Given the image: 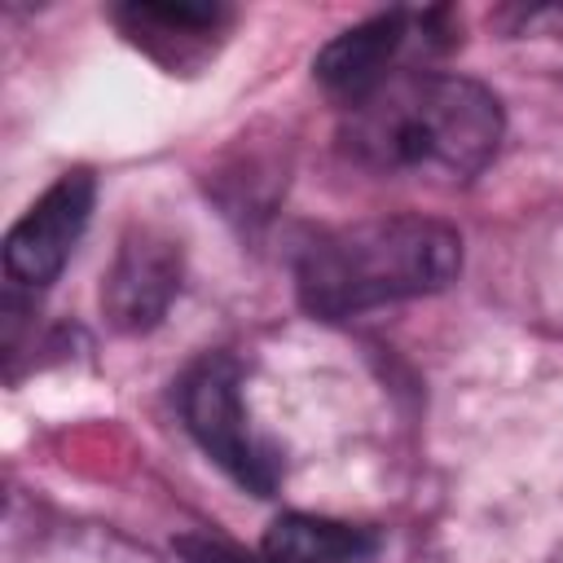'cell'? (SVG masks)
<instances>
[{"label": "cell", "mask_w": 563, "mask_h": 563, "mask_svg": "<svg viewBox=\"0 0 563 563\" xmlns=\"http://www.w3.org/2000/svg\"><path fill=\"white\" fill-rule=\"evenodd\" d=\"M501 132V101L484 84L422 66L352 101L339 123V150L378 176L466 185L493 163Z\"/></svg>", "instance_id": "6da1fadb"}, {"label": "cell", "mask_w": 563, "mask_h": 563, "mask_svg": "<svg viewBox=\"0 0 563 563\" xmlns=\"http://www.w3.org/2000/svg\"><path fill=\"white\" fill-rule=\"evenodd\" d=\"M457 273L462 233L431 216H374L317 229L295 251V295L321 321L435 295Z\"/></svg>", "instance_id": "7a4b0ae2"}, {"label": "cell", "mask_w": 563, "mask_h": 563, "mask_svg": "<svg viewBox=\"0 0 563 563\" xmlns=\"http://www.w3.org/2000/svg\"><path fill=\"white\" fill-rule=\"evenodd\" d=\"M453 44H457V18L449 9H387L334 35L317 53L312 75L347 110L387 79L431 66Z\"/></svg>", "instance_id": "3957f363"}, {"label": "cell", "mask_w": 563, "mask_h": 563, "mask_svg": "<svg viewBox=\"0 0 563 563\" xmlns=\"http://www.w3.org/2000/svg\"><path fill=\"white\" fill-rule=\"evenodd\" d=\"M176 405L198 449L246 493L273 497L282 484V453L251 427L242 400V365L229 352H207L176 383Z\"/></svg>", "instance_id": "277c9868"}, {"label": "cell", "mask_w": 563, "mask_h": 563, "mask_svg": "<svg viewBox=\"0 0 563 563\" xmlns=\"http://www.w3.org/2000/svg\"><path fill=\"white\" fill-rule=\"evenodd\" d=\"M92 202H97V176L88 167H70L26 207V216L4 238L9 290L40 295L62 277L75 242L88 229Z\"/></svg>", "instance_id": "5b68a950"}, {"label": "cell", "mask_w": 563, "mask_h": 563, "mask_svg": "<svg viewBox=\"0 0 563 563\" xmlns=\"http://www.w3.org/2000/svg\"><path fill=\"white\" fill-rule=\"evenodd\" d=\"M180 277H185L180 246L163 229L136 224L132 233H123L114 264L106 273V286H101V308H106L110 325L123 334L154 330L167 317V308L176 303Z\"/></svg>", "instance_id": "8992f818"}, {"label": "cell", "mask_w": 563, "mask_h": 563, "mask_svg": "<svg viewBox=\"0 0 563 563\" xmlns=\"http://www.w3.org/2000/svg\"><path fill=\"white\" fill-rule=\"evenodd\" d=\"M114 26L141 48L150 53L158 66L176 70H194L202 66L216 44L229 35L233 26V9L229 4H185V0H128L110 9Z\"/></svg>", "instance_id": "52a82bcc"}, {"label": "cell", "mask_w": 563, "mask_h": 563, "mask_svg": "<svg viewBox=\"0 0 563 563\" xmlns=\"http://www.w3.org/2000/svg\"><path fill=\"white\" fill-rule=\"evenodd\" d=\"M260 550L273 563H369L378 554V537L343 519L290 510L268 523Z\"/></svg>", "instance_id": "ba28073f"}, {"label": "cell", "mask_w": 563, "mask_h": 563, "mask_svg": "<svg viewBox=\"0 0 563 563\" xmlns=\"http://www.w3.org/2000/svg\"><path fill=\"white\" fill-rule=\"evenodd\" d=\"M172 550L185 559V563H273L264 550H246L220 532H180L172 541Z\"/></svg>", "instance_id": "9c48e42d"}]
</instances>
